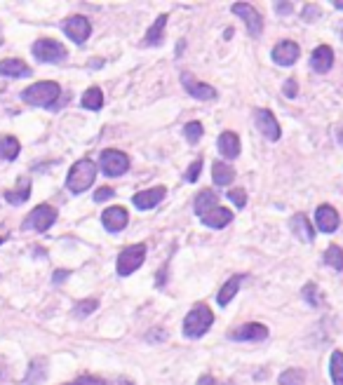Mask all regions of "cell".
<instances>
[{"label":"cell","mask_w":343,"mask_h":385,"mask_svg":"<svg viewBox=\"0 0 343 385\" xmlns=\"http://www.w3.org/2000/svg\"><path fill=\"white\" fill-rule=\"evenodd\" d=\"M231 341H242V343H258V341H266L268 338V326L258 324V322H247L238 329H233L228 333Z\"/></svg>","instance_id":"obj_8"},{"label":"cell","mask_w":343,"mask_h":385,"mask_svg":"<svg viewBox=\"0 0 343 385\" xmlns=\"http://www.w3.org/2000/svg\"><path fill=\"white\" fill-rule=\"evenodd\" d=\"M99 165H101V172L106 176H120L129 169V158L122 151L106 149V151H101Z\"/></svg>","instance_id":"obj_7"},{"label":"cell","mask_w":343,"mask_h":385,"mask_svg":"<svg viewBox=\"0 0 343 385\" xmlns=\"http://www.w3.org/2000/svg\"><path fill=\"white\" fill-rule=\"evenodd\" d=\"M64 33H66L73 43L82 45L89 38V33H92V24H89L87 17L73 15V17H68L66 22H64Z\"/></svg>","instance_id":"obj_9"},{"label":"cell","mask_w":343,"mask_h":385,"mask_svg":"<svg viewBox=\"0 0 343 385\" xmlns=\"http://www.w3.org/2000/svg\"><path fill=\"white\" fill-rule=\"evenodd\" d=\"M329 376H332L334 385H343V352L334 350L332 359H329Z\"/></svg>","instance_id":"obj_30"},{"label":"cell","mask_w":343,"mask_h":385,"mask_svg":"<svg viewBox=\"0 0 343 385\" xmlns=\"http://www.w3.org/2000/svg\"><path fill=\"white\" fill-rule=\"evenodd\" d=\"M301 17H303V22H313V19L320 17V8H318V5H306Z\"/></svg>","instance_id":"obj_39"},{"label":"cell","mask_w":343,"mask_h":385,"mask_svg":"<svg viewBox=\"0 0 343 385\" xmlns=\"http://www.w3.org/2000/svg\"><path fill=\"white\" fill-rule=\"evenodd\" d=\"M233 15L242 17L245 24H247V31L251 36H261L263 33V17L258 15L256 8H251L249 3H238L233 5Z\"/></svg>","instance_id":"obj_11"},{"label":"cell","mask_w":343,"mask_h":385,"mask_svg":"<svg viewBox=\"0 0 343 385\" xmlns=\"http://www.w3.org/2000/svg\"><path fill=\"white\" fill-rule=\"evenodd\" d=\"M299 54H301L299 45L292 40H282L273 47V54L270 56H273V61L277 66H292V63L299 59Z\"/></svg>","instance_id":"obj_14"},{"label":"cell","mask_w":343,"mask_h":385,"mask_svg":"<svg viewBox=\"0 0 343 385\" xmlns=\"http://www.w3.org/2000/svg\"><path fill=\"white\" fill-rule=\"evenodd\" d=\"M217 200L219 195L214 190H200L196 195V204H193V211H196L198 216H205L207 211H212L217 207Z\"/></svg>","instance_id":"obj_23"},{"label":"cell","mask_w":343,"mask_h":385,"mask_svg":"<svg viewBox=\"0 0 343 385\" xmlns=\"http://www.w3.org/2000/svg\"><path fill=\"white\" fill-rule=\"evenodd\" d=\"M181 85H184V89L189 92L191 96H196V99L200 101H212L217 99V89L212 85H207V82H200L193 78L191 73H181Z\"/></svg>","instance_id":"obj_12"},{"label":"cell","mask_w":343,"mask_h":385,"mask_svg":"<svg viewBox=\"0 0 343 385\" xmlns=\"http://www.w3.org/2000/svg\"><path fill=\"white\" fill-rule=\"evenodd\" d=\"M0 45H3V36H0Z\"/></svg>","instance_id":"obj_47"},{"label":"cell","mask_w":343,"mask_h":385,"mask_svg":"<svg viewBox=\"0 0 343 385\" xmlns=\"http://www.w3.org/2000/svg\"><path fill=\"white\" fill-rule=\"evenodd\" d=\"M301 294H303V299H306L313 308H320L322 301H325V296H322V292H320V287L315 285V282H308V285L303 287Z\"/></svg>","instance_id":"obj_31"},{"label":"cell","mask_w":343,"mask_h":385,"mask_svg":"<svg viewBox=\"0 0 343 385\" xmlns=\"http://www.w3.org/2000/svg\"><path fill=\"white\" fill-rule=\"evenodd\" d=\"M96 308H99V301L96 299H87V301H80V303L75 305V317H87L89 312H94Z\"/></svg>","instance_id":"obj_35"},{"label":"cell","mask_w":343,"mask_h":385,"mask_svg":"<svg viewBox=\"0 0 343 385\" xmlns=\"http://www.w3.org/2000/svg\"><path fill=\"white\" fill-rule=\"evenodd\" d=\"M94 179H96V165L92 163V160L82 158L71 167V172L66 176V188L78 195V192L87 190L89 186L94 183Z\"/></svg>","instance_id":"obj_2"},{"label":"cell","mask_w":343,"mask_h":385,"mask_svg":"<svg viewBox=\"0 0 343 385\" xmlns=\"http://www.w3.org/2000/svg\"><path fill=\"white\" fill-rule=\"evenodd\" d=\"M165 27H167V15H160V17L153 22V27L148 29L146 36H144V45H146V47H155V45L163 43Z\"/></svg>","instance_id":"obj_24"},{"label":"cell","mask_w":343,"mask_h":385,"mask_svg":"<svg viewBox=\"0 0 343 385\" xmlns=\"http://www.w3.org/2000/svg\"><path fill=\"white\" fill-rule=\"evenodd\" d=\"M19 151H22V144L15 137H10V134L0 137V158L3 160H17Z\"/></svg>","instance_id":"obj_26"},{"label":"cell","mask_w":343,"mask_h":385,"mask_svg":"<svg viewBox=\"0 0 343 385\" xmlns=\"http://www.w3.org/2000/svg\"><path fill=\"white\" fill-rule=\"evenodd\" d=\"M282 89H284V94H287L289 99H294L296 92H299V85H296V80H287V82H284Z\"/></svg>","instance_id":"obj_41"},{"label":"cell","mask_w":343,"mask_h":385,"mask_svg":"<svg viewBox=\"0 0 343 385\" xmlns=\"http://www.w3.org/2000/svg\"><path fill=\"white\" fill-rule=\"evenodd\" d=\"M0 245H3V237H0Z\"/></svg>","instance_id":"obj_48"},{"label":"cell","mask_w":343,"mask_h":385,"mask_svg":"<svg viewBox=\"0 0 343 385\" xmlns=\"http://www.w3.org/2000/svg\"><path fill=\"white\" fill-rule=\"evenodd\" d=\"M66 47L59 40H52V38H41L34 43V56L38 61L45 63H59L66 59Z\"/></svg>","instance_id":"obj_5"},{"label":"cell","mask_w":343,"mask_h":385,"mask_svg":"<svg viewBox=\"0 0 343 385\" xmlns=\"http://www.w3.org/2000/svg\"><path fill=\"white\" fill-rule=\"evenodd\" d=\"M198 385H219V383H217V378H212V376H203V378H200V381H198Z\"/></svg>","instance_id":"obj_44"},{"label":"cell","mask_w":343,"mask_h":385,"mask_svg":"<svg viewBox=\"0 0 343 385\" xmlns=\"http://www.w3.org/2000/svg\"><path fill=\"white\" fill-rule=\"evenodd\" d=\"M0 75L3 78H29L31 68L22 59H3L0 61Z\"/></svg>","instance_id":"obj_20"},{"label":"cell","mask_w":343,"mask_h":385,"mask_svg":"<svg viewBox=\"0 0 343 385\" xmlns=\"http://www.w3.org/2000/svg\"><path fill=\"white\" fill-rule=\"evenodd\" d=\"M54 221H57V209L50 207V204H38V207L24 219L22 228L24 230H38V233H45L48 228H52V223H54Z\"/></svg>","instance_id":"obj_6"},{"label":"cell","mask_w":343,"mask_h":385,"mask_svg":"<svg viewBox=\"0 0 343 385\" xmlns=\"http://www.w3.org/2000/svg\"><path fill=\"white\" fill-rule=\"evenodd\" d=\"M325 263L332 266L334 271H343V249L339 245H332L325 252Z\"/></svg>","instance_id":"obj_32"},{"label":"cell","mask_w":343,"mask_h":385,"mask_svg":"<svg viewBox=\"0 0 343 385\" xmlns=\"http://www.w3.org/2000/svg\"><path fill=\"white\" fill-rule=\"evenodd\" d=\"M254 123L256 130L263 134L268 141H277L280 139V123L275 120V115L268 111V108H254Z\"/></svg>","instance_id":"obj_10"},{"label":"cell","mask_w":343,"mask_h":385,"mask_svg":"<svg viewBox=\"0 0 343 385\" xmlns=\"http://www.w3.org/2000/svg\"><path fill=\"white\" fill-rule=\"evenodd\" d=\"M280 385H303V371L301 369H289L280 374Z\"/></svg>","instance_id":"obj_33"},{"label":"cell","mask_w":343,"mask_h":385,"mask_svg":"<svg viewBox=\"0 0 343 385\" xmlns=\"http://www.w3.org/2000/svg\"><path fill=\"white\" fill-rule=\"evenodd\" d=\"M127 221H129V214H127V209L122 207V204H115V207L103 209V214H101V223H103V228H106L108 233H120V230L127 226Z\"/></svg>","instance_id":"obj_13"},{"label":"cell","mask_w":343,"mask_h":385,"mask_svg":"<svg viewBox=\"0 0 343 385\" xmlns=\"http://www.w3.org/2000/svg\"><path fill=\"white\" fill-rule=\"evenodd\" d=\"M289 228H292V233L299 237L301 242H313L315 240V228L310 226L306 214H296L292 219V223H289Z\"/></svg>","instance_id":"obj_21"},{"label":"cell","mask_w":343,"mask_h":385,"mask_svg":"<svg viewBox=\"0 0 343 385\" xmlns=\"http://www.w3.org/2000/svg\"><path fill=\"white\" fill-rule=\"evenodd\" d=\"M242 280H245V275H233V278L226 282V285L221 287V292H219V296H217V303L226 308L233 301V296H235L238 292H240V285H242Z\"/></svg>","instance_id":"obj_22"},{"label":"cell","mask_w":343,"mask_h":385,"mask_svg":"<svg viewBox=\"0 0 343 385\" xmlns=\"http://www.w3.org/2000/svg\"><path fill=\"white\" fill-rule=\"evenodd\" d=\"M113 195H115V190L108 188V186H103V188H99L94 192V202H103V200H108V197H113Z\"/></svg>","instance_id":"obj_40"},{"label":"cell","mask_w":343,"mask_h":385,"mask_svg":"<svg viewBox=\"0 0 343 385\" xmlns=\"http://www.w3.org/2000/svg\"><path fill=\"white\" fill-rule=\"evenodd\" d=\"M341 144H343V137H341Z\"/></svg>","instance_id":"obj_49"},{"label":"cell","mask_w":343,"mask_h":385,"mask_svg":"<svg viewBox=\"0 0 343 385\" xmlns=\"http://www.w3.org/2000/svg\"><path fill=\"white\" fill-rule=\"evenodd\" d=\"M219 153H221L226 160H235L240 156V137L231 130L221 132V137H219Z\"/></svg>","instance_id":"obj_18"},{"label":"cell","mask_w":343,"mask_h":385,"mask_svg":"<svg viewBox=\"0 0 343 385\" xmlns=\"http://www.w3.org/2000/svg\"><path fill=\"white\" fill-rule=\"evenodd\" d=\"M212 322H214V315H212V310L205 303H198L189 312V315H186V319H184V336L186 338H200V336H205V333L210 331Z\"/></svg>","instance_id":"obj_3"},{"label":"cell","mask_w":343,"mask_h":385,"mask_svg":"<svg viewBox=\"0 0 343 385\" xmlns=\"http://www.w3.org/2000/svg\"><path fill=\"white\" fill-rule=\"evenodd\" d=\"M203 123H189L184 127V134H186V141L189 144H198L200 139H203Z\"/></svg>","instance_id":"obj_34"},{"label":"cell","mask_w":343,"mask_h":385,"mask_svg":"<svg viewBox=\"0 0 343 385\" xmlns=\"http://www.w3.org/2000/svg\"><path fill=\"white\" fill-rule=\"evenodd\" d=\"M61 96V87L52 80H43L36 82V85L26 87L22 92V99L31 106H41V108H50L54 106V101Z\"/></svg>","instance_id":"obj_1"},{"label":"cell","mask_w":343,"mask_h":385,"mask_svg":"<svg viewBox=\"0 0 343 385\" xmlns=\"http://www.w3.org/2000/svg\"><path fill=\"white\" fill-rule=\"evenodd\" d=\"M339 211H336L332 204H320L318 211H315V223L322 233H334L339 228Z\"/></svg>","instance_id":"obj_16"},{"label":"cell","mask_w":343,"mask_h":385,"mask_svg":"<svg viewBox=\"0 0 343 385\" xmlns=\"http://www.w3.org/2000/svg\"><path fill=\"white\" fill-rule=\"evenodd\" d=\"M167 195V190L163 188V186H158V188H148V190H139L137 195L132 197V202H134V207H139V209H153L155 204H158L163 197Z\"/></svg>","instance_id":"obj_17"},{"label":"cell","mask_w":343,"mask_h":385,"mask_svg":"<svg viewBox=\"0 0 343 385\" xmlns=\"http://www.w3.org/2000/svg\"><path fill=\"white\" fill-rule=\"evenodd\" d=\"M29 197H31V181L29 179H19L17 188L5 192V200H8L10 204H24Z\"/></svg>","instance_id":"obj_25"},{"label":"cell","mask_w":343,"mask_h":385,"mask_svg":"<svg viewBox=\"0 0 343 385\" xmlns=\"http://www.w3.org/2000/svg\"><path fill=\"white\" fill-rule=\"evenodd\" d=\"M82 108H87V111H99V108L103 106V92L99 87H89L85 94H82L80 99Z\"/></svg>","instance_id":"obj_28"},{"label":"cell","mask_w":343,"mask_h":385,"mask_svg":"<svg viewBox=\"0 0 343 385\" xmlns=\"http://www.w3.org/2000/svg\"><path fill=\"white\" fill-rule=\"evenodd\" d=\"M106 385H134L129 378H111V381H106Z\"/></svg>","instance_id":"obj_43"},{"label":"cell","mask_w":343,"mask_h":385,"mask_svg":"<svg viewBox=\"0 0 343 385\" xmlns=\"http://www.w3.org/2000/svg\"><path fill=\"white\" fill-rule=\"evenodd\" d=\"M233 176H235V172H233L231 165L214 163V167H212V179H214L217 186H228L233 181Z\"/></svg>","instance_id":"obj_29"},{"label":"cell","mask_w":343,"mask_h":385,"mask_svg":"<svg viewBox=\"0 0 343 385\" xmlns=\"http://www.w3.org/2000/svg\"><path fill=\"white\" fill-rule=\"evenodd\" d=\"M200 169H203V160H196V163H193L191 167H189V172H186V181H198V176H200Z\"/></svg>","instance_id":"obj_37"},{"label":"cell","mask_w":343,"mask_h":385,"mask_svg":"<svg viewBox=\"0 0 343 385\" xmlns=\"http://www.w3.org/2000/svg\"><path fill=\"white\" fill-rule=\"evenodd\" d=\"M334 8H339V10H343V0H334Z\"/></svg>","instance_id":"obj_46"},{"label":"cell","mask_w":343,"mask_h":385,"mask_svg":"<svg viewBox=\"0 0 343 385\" xmlns=\"http://www.w3.org/2000/svg\"><path fill=\"white\" fill-rule=\"evenodd\" d=\"M200 221H203L207 228L219 230V228L228 226V223L233 221V211L226 209V207H214L212 211H207L205 216H200Z\"/></svg>","instance_id":"obj_19"},{"label":"cell","mask_w":343,"mask_h":385,"mask_svg":"<svg viewBox=\"0 0 343 385\" xmlns=\"http://www.w3.org/2000/svg\"><path fill=\"white\" fill-rule=\"evenodd\" d=\"M275 10L280 12V15H292V10H294V8H292V3H277V5H275Z\"/></svg>","instance_id":"obj_42"},{"label":"cell","mask_w":343,"mask_h":385,"mask_svg":"<svg viewBox=\"0 0 343 385\" xmlns=\"http://www.w3.org/2000/svg\"><path fill=\"white\" fill-rule=\"evenodd\" d=\"M66 278H68V273H66V271H57V273H54V285H59V282H61V280H66Z\"/></svg>","instance_id":"obj_45"},{"label":"cell","mask_w":343,"mask_h":385,"mask_svg":"<svg viewBox=\"0 0 343 385\" xmlns=\"http://www.w3.org/2000/svg\"><path fill=\"white\" fill-rule=\"evenodd\" d=\"M45 374H48V362H45V359H34V362H31V367H29V374H26V385H38L45 378Z\"/></svg>","instance_id":"obj_27"},{"label":"cell","mask_w":343,"mask_h":385,"mask_svg":"<svg viewBox=\"0 0 343 385\" xmlns=\"http://www.w3.org/2000/svg\"><path fill=\"white\" fill-rule=\"evenodd\" d=\"M146 261V245H129L120 252L118 256V275L127 278L134 271H139Z\"/></svg>","instance_id":"obj_4"},{"label":"cell","mask_w":343,"mask_h":385,"mask_svg":"<svg viewBox=\"0 0 343 385\" xmlns=\"http://www.w3.org/2000/svg\"><path fill=\"white\" fill-rule=\"evenodd\" d=\"M310 66H313L315 73H329L334 66V50L329 45L315 47L313 54H310Z\"/></svg>","instance_id":"obj_15"},{"label":"cell","mask_w":343,"mask_h":385,"mask_svg":"<svg viewBox=\"0 0 343 385\" xmlns=\"http://www.w3.org/2000/svg\"><path fill=\"white\" fill-rule=\"evenodd\" d=\"M228 197H231V202L235 204L238 209H242L245 204H247V192H245V188H233L228 192Z\"/></svg>","instance_id":"obj_36"},{"label":"cell","mask_w":343,"mask_h":385,"mask_svg":"<svg viewBox=\"0 0 343 385\" xmlns=\"http://www.w3.org/2000/svg\"><path fill=\"white\" fill-rule=\"evenodd\" d=\"M71 385H106V381H103V378H96V376H80V378H75Z\"/></svg>","instance_id":"obj_38"}]
</instances>
